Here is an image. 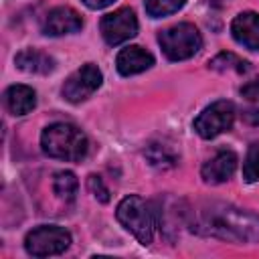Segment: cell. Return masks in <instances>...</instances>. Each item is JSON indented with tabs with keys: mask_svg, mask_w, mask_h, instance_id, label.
I'll list each match as a JSON object with an SVG mask.
<instances>
[{
	"mask_svg": "<svg viewBox=\"0 0 259 259\" xmlns=\"http://www.w3.org/2000/svg\"><path fill=\"white\" fill-rule=\"evenodd\" d=\"M101 81H103V75L99 67L93 63H85L83 67H79L75 73L67 77L63 85V97L71 103H81L101 87Z\"/></svg>",
	"mask_w": 259,
	"mask_h": 259,
	"instance_id": "obj_8",
	"label": "cell"
},
{
	"mask_svg": "<svg viewBox=\"0 0 259 259\" xmlns=\"http://www.w3.org/2000/svg\"><path fill=\"white\" fill-rule=\"evenodd\" d=\"M243 178L245 182L259 180V142H253L247 150V158L243 164Z\"/></svg>",
	"mask_w": 259,
	"mask_h": 259,
	"instance_id": "obj_19",
	"label": "cell"
},
{
	"mask_svg": "<svg viewBox=\"0 0 259 259\" xmlns=\"http://www.w3.org/2000/svg\"><path fill=\"white\" fill-rule=\"evenodd\" d=\"M158 42L162 47V53L170 61H184L194 57L202 47V36L196 30L194 24L180 22L174 24L158 34Z\"/></svg>",
	"mask_w": 259,
	"mask_h": 259,
	"instance_id": "obj_4",
	"label": "cell"
},
{
	"mask_svg": "<svg viewBox=\"0 0 259 259\" xmlns=\"http://www.w3.org/2000/svg\"><path fill=\"white\" fill-rule=\"evenodd\" d=\"M231 32L233 38L251 49V51H259V14L257 12H241L233 18L231 22Z\"/></svg>",
	"mask_w": 259,
	"mask_h": 259,
	"instance_id": "obj_11",
	"label": "cell"
},
{
	"mask_svg": "<svg viewBox=\"0 0 259 259\" xmlns=\"http://www.w3.org/2000/svg\"><path fill=\"white\" fill-rule=\"evenodd\" d=\"M77 188H79V182H77V176L69 170H61L55 174L53 178V190L55 194L65 200V202H73L75 200V194H77Z\"/></svg>",
	"mask_w": 259,
	"mask_h": 259,
	"instance_id": "obj_16",
	"label": "cell"
},
{
	"mask_svg": "<svg viewBox=\"0 0 259 259\" xmlns=\"http://www.w3.org/2000/svg\"><path fill=\"white\" fill-rule=\"evenodd\" d=\"M192 231L219 237L231 243H259V214L225 202L204 204L194 221Z\"/></svg>",
	"mask_w": 259,
	"mask_h": 259,
	"instance_id": "obj_1",
	"label": "cell"
},
{
	"mask_svg": "<svg viewBox=\"0 0 259 259\" xmlns=\"http://www.w3.org/2000/svg\"><path fill=\"white\" fill-rule=\"evenodd\" d=\"M81 26H83V18L77 10H73L71 6H59L45 16L42 32L47 36H61L81 30Z\"/></svg>",
	"mask_w": 259,
	"mask_h": 259,
	"instance_id": "obj_9",
	"label": "cell"
},
{
	"mask_svg": "<svg viewBox=\"0 0 259 259\" xmlns=\"http://www.w3.org/2000/svg\"><path fill=\"white\" fill-rule=\"evenodd\" d=\"M69 245H71V233L57 225H40L32 229L24 239V247L32 257L59 255Z\"/></svg>",
	"mask_w": 259,
	"mask_h": 259,
	"instance_id": "obj_5",
	"label": "cell"
},
{
	"mask_svg": "<svg viewBox=\"0 0 259 259\" xmlns=\"http://www.w3.org/2000/svg\"><path fill=\"white\" fill-rule=\"evenodd\" d=\"M16 67L24 73H34V75H49L55 71V59L49 57L42 51L36 49H24L16 55L14 59Z\"/></svg>",
	"mask_w": 259,
	"mask_h": 259,
	"instance_id": "obj_14",
	"label": "cell"
},
{
	"mask_svg": "<svg viewBox=\"0 0 259 259\" xmlns=\"http://www.w3.org/2000/svg\"><path fill=\"white\" fill-rule=\"evenodd\" d=\"M40 148L47 156L67 162H79L89 150L87 136L73 123L57 121L42 130Z\"/></svg>",
	"mask_w": 259,
	"mask_h": 259,
	"instance_id": "obj_2",
	"label": "cell"
},
{
	"mask_svg": "<svg viewBox=\"0 0 259 259\" xmlns=\"http://www.w3.org/2000/svg\"><path fill=\"white\" fill-rule=\"evenodd\" d=\"M235 121V107L231 101H214L210 103L206 109H202L198 113V117L194 119V132L204 138V140H210V138H217L219 134L231 130Z\"/></svg>",
	"mask_w": 259,
	"mask_h": 259,
	"instance_id": "obj_6",
	"label": "cell"
},
{
	"mask_svg": "<svg viewBox=\"0 0 259 259\" xmlns=\"http://www.w3.org/2000/svg\"><path fill=\"white\" fill-rule=\"evenodd\" d=\"M243 121L251 123V125H259V109H249L243 113Z\"/></svg>",
	"mask_w": 259,
	"mask_h": 259,
	"instance_id": "obj_23",
	"label": "cell"
},
{
	"mask_svg": "<svg viewBox=\"0 0 259 259\" xmlns=\"http://www.w3.org/2000/svg\"><path fill=\"white\" fill-rule=\"evenodd\" d=\"M4 105L12 115H26L36 105V93L28 85H10L4 91Z\"/></svg>",
	"mask_w": 259,
	"mask_h": 259,
	"instance_id": "obj_13",
	"label": "cell"
},
{
	"mask_svg": "<svg viewBox=\"0 0 259 259\" xmlns=\"http://www.w3.org/2000/svg\"><path fill=\"white\" fill-rule=\"evenodd\" d=\"M87 186H89L91 194H93L99 202H107V200H109V190H107V186L103 184V180H101L99 176L91 174V176L87 178Z\"/></svg>",
	"mask_w": 259,
	"mask_h": 259,
	"instance_id": "obj_20",
	"label": "cell"
},
{
	"mask_svg": "<svg viewBox=\"0 0 259 259\" xmlns=\"http://www.w3.org/2000/svg\"><path fill=\"white\" fill-rule=\"evenodd\" d=\"M117 221L142 243L150 245L154 239V229L158 225V214L150 202H146L142 196H125L117 204Z\"/></svg>",
	"mask_w": 259,
	"mask_h": 259,
	"instance_id": "obj_3",
	"label": "cell"
},
{
	"mask_svg": "<svg viewBox=\"0 0 259 259\" xmlns=\"http://www.w3.org/2000/svg\"><path fill=\"white\" fill-rule=\"evenodd\" d=\"M208 67H210L212 71H221V73H225V71H235V73H239V75H243V73L249 71V63L243 61L241 57H237L235 53H219L214 59L208 61Z\"/></svg>",
	"mask_w": 259,
	"mask_h": 259,
	"instance_id": "obj_17",
	"label": "cell"
},
{
	"mask_svg": "<svg viewBox=\"0 0 259 259\" xmlns=\"http://www.w3.org/2000/svg\"><path fill=\"white\" fill-rule=\"evenodd\" d=\"M115 65H117V71L121 75L130 77V75H138V73L150 69L154 65V57L146 49H142L138 45H132V47H125L117 53Z\"/></svg>",
	"mask_w": 259,
	"mask_h": 259,
	"instance_id": "obj_12",
	"label": "cell"
},
{
	"mask_svg": "<svg viewBox=\"0 0 259 259\" xmlns=\"http://www.w3.org/2000/svg\"><path fill=\"white\" fill-rule=\"evenodd\" d=\"M241 95L249 101H259V77H255L253 81H249L247 85L241 87Z\"/></svg>",
	"mask_w": 259,
	"mask_h": 259,
	"instance_id": "obj_21",
	"label": "cell"
},
{
	"mask_svg": "<svg viewBox=\"0 0 259 259\" xmlns=\"http://www.w3.org/2000/svg\"><path fill=\"white\" fill-rule=\"evenodd\" d=\"M186 0H144V8L152 18H162L168 14L178 12Z\"/></svg>",
	"mask_w": 259,
	"mask_h": 259,
	"instance_id": "obj_18",
	"label": "cell"
},
{
	"mask_svg": "<svg viewBox=\"0 0 259 259\" xmlns=\"http://www.w3.org/2000/svg\"><path fill=\"white\" fill-rule=\"evenodd\" d=\"M144 154H146V158L150 160V164L156 166V168H160V170H164V168H172V166L178 162V156H176V152L172 150V146L162 144V142H154V144H150V146L146 148Z\"/></svg>",
	"mask_w": 259,
	"mask_h": 259,
	"instance_id": "obj_15",
	"label": "cell"
},
{
	"mask_svg": "<svg viewBox=\"0 0 259 259\" xmlns=\"http://www.w3.org/2000/svg\"><path fill=\"white\" fill-rule=\"evenodd\" d=\"M237 170V154L231 150H219L210 160L204 162L200 174L202 180L208 184H221L227 182Z\"/></svg>",
	"mask_w": 259,
	"mask_h": 259,
	"instance_id": "obj_10",
	"label": "cell"
},
{
	"mask_svg": "<svg viewBox=\"0 0 259 259\" xmlns=\"http://www.w3.org/2000/svg\"><path fill=\"white\" fill-rule=\"evenodd\" d=\"M87 8H91V10H101V8H105V6H109V4H113L115 0H81Z\"/></svg>",
	"mask_w": 259,
	"mask_h": 259,
	"instance_id": "obj_22",
	"label": "cell"
},
{
	"mask_svg": "<svg viewBox=\"0 0 259 259\" xmlns=\"http://www.w3.org/2000/svg\"><path fill=\"white\" fill-rule=\"evenodd\" d=\"M99 28H101V36L107 45H111V47L121 45L138 34L136 12L132 8H117L101 18Z\"/></svg>",
	"mask_w": 259,
	"mask_h": 259,
	"instance_id": "obj_7",
	"label": "cell"
}]
</instances>
